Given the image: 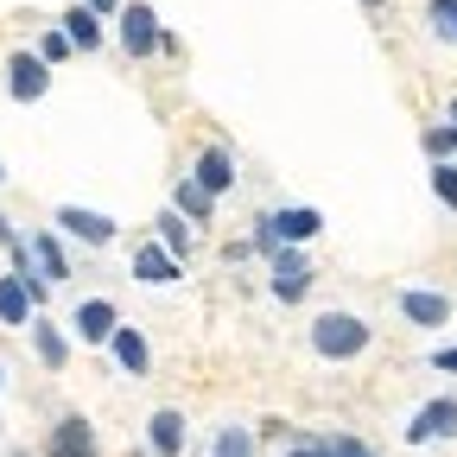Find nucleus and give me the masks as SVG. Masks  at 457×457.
Instances as JSON below:
<instances>
[{
	"label": "nucleus",
	"instance_id": "f257e3e1",
	"mask_svg": "<svg viewBox=\"0 0 457 457\" xmlns=\"http://www.w3.org/2000/svg\"><path fill=\"white\" fill-rule=\"evenodd\" d=\"M324 236V210H312V204H279V210H261L254 216V248L273 261L279 248H305V242H318Z\"/></svg>",
	"mask_w": 457,
	"mask_h": 457
},
{
	"label": "nucleus",
	"instance_id": "f03ea898",
	"mask_svg": "<svg viewBox=\"0 0 457 457\" xmlns=\"http://www.w3.org/2000/svg\"><path fill=\"white\" fill-rule=\"evenodd\" d=\"M369 343H375V330H369V318H356V312H318V318H312V350H318L324 362H356Z\"/></svg>",
	"mask_w": 457,
	"mask_h": 457
},
{
	"label": "nucleus",
	"instance_id": "7ed1b4c3",
	"mask_svg": "<svg viewBox=\"0 0 457 457\" xmlns=\"http://www.w3.org/2000/svg\"><path fill=\"white\" fill-rule=\"evenodd\" d=\"M51 222H57V236H71V242H83V248H114V236H121V222H114V216L83 210V204H57Z\"/></svg>",
	"mask_w": 457,
	"mask_h": 457
},
{
	"label": "nucleus",
	"instance_id": "20e7f679",
	"mask_svg": "<svg viewBox=\"0 0 457 457\" xmlns=\"http://www.w3.org/2000/svg\"><path fill=\"white\" fill-rule=\"evenodd\" d=\"M114 330H121V305H114V299H102V293L77 299V312H71V337H77V343H89V350H108Z\"/></svg>",
	"mask_w": 457,
	"mask_h": 457
},
{
	"label": "nucleus",
	"instance_id": "39448f33",
	"mask_svg": "<svg viewBox=\"0 0 457 457\" xmlns=\"http://www.w3.org/2000/svg\"><path fill=\"white\" fill-rule=\"evenodd\" d=\"M114 38H121V51L140 64V57H153V51H159L165 26H159V13L146 7V0H128V7H121V20H114Z\"/></svg>",
	"mask_w": 457,
	"mask_h": 457
},
{
	"label": "nucleus",
	"instance_id": "423d86ee",
	"mask_svg": "<svg viewBox=\"0 0 457 457\" xmlns=\"http://www.w3.org/2000/svg\"><path fill=\"white\" fill-rule=\"evenodd\" d=\"M394 305H400V318H407L413 330H445L451 324V299L438 293V286H400Z\"/></svg>",
	"mask_w": 457,
	"mask_h": 457
},
{
	"label": "nucleus",
	"instance_id": "0eeeda50",
	"mask_svg": "<svg viewBox=\"0 0 457 457\" xmlns=\"http://www.w3.org/2000/svg\"><path fill=\"white\" fill-rule=\"evenodd\" d=\"M128 279H140V286H171V279H185V261L171 254L165 242H134V254H128Z\"/></svg>",
	"mask_w": 457,
	"mask_h": 457
},
{
	"label": "nucleus",
	"instance_id": "6e6552de",
	"mask_svg": "<svg viewBox=\"0 0 457 457\" xmlns=\"http://www.w3.org/2000/svg\"><path fill=\"white\" fill-rule=\"evenodd\" d=\"M45 89H51V64H45L32 45H20V51L7 57V96H13V102H38Z\"/></svg>",
	"mask_w": 457,
	"mask_h": 457
},
{
	"label": "nucleus",
	"instance_id": "1a4fd4ad",
	"mask_svg": "<svg viewBox=\"0 0 457 457\" xmlns=\"http://www.w3.org/2000/svg\"><path fill=\"white\" fill-rule=\"evenodd\" d=\"M267 293H273L279 305H299V299L312 293V267H305V254H299V248H279V254H273Z\"/></svg>",
	"mask_w": 457,
	"mask_h": 457
},
{
	"label": "nucleus",
	"instance_id": "9d476101",
	"mask_svg": "<svg viewBox=\"0 0 457 457\" xmlns=\"http://www.w3.org/2000/svg\"><path fill=\"white\" fill-rule=\"evenodd\" d=\"M191 179H197V185H204V191H210V197L222 204L228 191H236V153H228L222 140H210V146H204V153L191 159Z\"/></svg>",
	"mask_w": 457,
	"mask_h": 457
},
{
	"label": "nucleus",
	"instance_id": "9b49d317",
	"mask_svg": "<svg viewBox=\"0 0 457 457\" xmlns=\"http://www.w3.org/2000/svg\"><path fill=\"white\" fill-rule=\"evenodd\" d=\"M45 305H38V293H32V286H26V273H0V324H7V330H32V318H38Z\"/></svg>",
	"mask_w": 457,
	"mask_h": 457
},
{
	"label": "nucleus",
	"instance_id": "f8f14e48",
	"mask_svg": "<svg viewBox=\"0 0 457 457\" xmlns=\"http://www.w3.org/2000/svg\"><path fill=\"white\" fill-rule=\"evenodd\" d=\"M432 438H457V394H438L413 413L407 426V445H432Z\"/></svg>",
	"mask_w": 457,
	"mask_h": 457
},
{
	"label": "nucleus",
	"instance_id": "ddd939ff",
	"mask_svg": "<svg viewBox=\"0 0 457 457\" xmlns=\"http://www.w3.org/2000/svg\"><path fill=\"white\" fill-rule=\"evenodd\" d=\"M26 337H32V356H38V369H45V375H57V369L71 362V343H77V337H71L64 324H51L45 312L32 318V330H26Z\"/></svg>",
	"mask_w": 457,
	"mask_h": 457
},
{
	"label": "nucleus",
	"instance_id": "4468645a",
	"mask_svg": "<svg viewBox=\"0 0 457 457\" xmlns=\"http://www.w3.org/2000/svg\"><path fill=\"white\" fill-rule=\"evenodd\" d=\"M45 457H96V426L83 413H64L45 438Z\"/></svg>",
	"mask_w": 457,
	"mask_h": 457
},
{
	"label": "nucleus",
	"instance_id": "2eb2a0df",
	"mask_svg": "<svg viewBox=\"0 0 457 457\" xmlns=\"http://www.w3.org/2000/svg\"><path fill=\"white\" fill-rule=\"evenodd\" d=\"M108 356H114V369H121V375H134V381L153 369V350H146V330H140V324H121V330H114Z\"/></svg>",
	"mask_w": 457,
	"mask_h": 457
},
{
	"label": "nucleus",
	"instance_id": "dca6fc26",
	"mask_svg": "<svg viewBox=\"0 0 457 457\" xmlns=\"http://www.w3.org/2000/svg\"><path fill=\"white\" fill-rule=\"evenodd\" d=\"M146 451H153V457H179V451H185V413H179V407H159V413L146 420Z\"/></svg>",
	"mask_w": 457,
	"mask_h": 457
},
{
	"label": "nucleus",
	"instance_id": "f3484780",
	"mask_svg": "<svg viewBox=\"0 0 457 457\" xmlns=\"http://www.w3.org/2000/svg\"><path fill=\"white\" fill-rule=\"evenodd\" d=\"M153 242H165L179 261H191V248H197V222H191L185 210H159V222H153Z\"/></svg>",
	"mask_w": 457,
	"mask_h": 457
},
{
	"label": "nucleus",
	"instance_id": "a211bd4d",
	"mask_svg": "<svg viewBox=\"0 0 457 457\" xmlns=\"http://www.w3.org/2000/svg\"><path fill=\"white\" fill-rule=\"evenodd\" d=\"M32 261H38L45 286L71 279V254H64V242H57V228H32Z\"/></svg>",
	"mask_w": 457,
	"mask_h": 457
},
{
	"label": "nucleus",
	"instance_id": "6ab92c4d",
	"mask_svg": "<svg viewBox=\"0 0 457 457\" xmlns=\"http://www.w3.org/2000/svg\"><path fill=\"white\" fill-rule=\"evenodd\" d=\"M57 26H64V32H71V45H77V51H102V38H108V26H102V13H89V7H83V0H77V7H71L64 20H57Z\"/></svg>",
	"mask_w": 457,
	"mask_h": 457
},
{
	"label": "nucleus",
	"instance_id": "aec40b11",
	"mask_svg": "<svg viewBox=\"0 0 457 457\" xmlns=\"http://www.w3.org/2000/svg\"><path fill=\"white\" fill-rule=\"evenodd\" d=\"M171 210H185V216H191V222L204 228V222L216 216V197H210V191H204V185L191 179V171H185V179H179V185H171Z\"/></svg>",
	"mask_w": 457,
	"mask_h": 457
},
{
	"label": "nucleus",
	"instance_id": "412c9836",
	"mask_svg": "<svg viewBox=\"0 0 457 457\" xmlns=\"http://www.w3.org/2000/svg\"><path fill=\"white\" fill-rule=\"evenodd\" d=\"M426 26L438 45H457V0H426Z\"/></svg>",
	"mask_w": 457,
	"mask_h": 457
},
{
	"label": "nucleus",
	"instance_id": "4be33fe9",
	"mask_svg": "<svg viewBox=\"0 0 457 457\" xmlns=\"http://www.w3.org/2000/svg\"><path fill=\"white\" fill-rule=\"evenodd\" d=\"M432 197L457 216V159H432Z\"/></svg>",
	"mask_w": 457,
	"mask_h": 457
},
{
	"label": "nucleus",
	"instance_id": "5701e85b",
	"mask_svg": "<svg viewBox=\"0 0 457 457\" xmlns=\"http://www.w3.org/2000/svg\"><path fill=\"white\" fill-rule=\"evenodd\" d=\"M420 146H426V159H457V121H432L426 134H420Z\"/></svg>",
	"mask_w": 457,
	"mask_h": 457
},
{
	"label": "nucleus",
	"instance_id": "b1692460",
	"mask_svg": "<svg viewBox=\"0 0 457 457\" xmlns=\"http://www.w3.org/2000/svg\"><path fill=\"white\" fill-rule=\"evenodd\" d=\"M210 457H254V432L222 426V432H216V445H210Z\"/></svg>",
	"mask_w": 457,
	"mask_h": 457
},
{
	"label": "nucleus",
	"instance_id": "393cba45",
	"mask_svg": "<svg viewBox=\"0 0 457 457\" xmlns=\"http://www.w3.org/2000/svg\"><path fill=\"white\" fill-rule=\"evenodd\" d=\"M71 51H77V45H71L64 26H45V32H38V57H45V64H64Z\"/></svg>",
	"mask_w": 457,
	"mask_h": 457
},
{
	"label": "nucleus",
	"instance_id": "a878e982",
	"mask_svg": "<svg viewBox=\"0 0 457 457\" xmlns=\"http://www.w3.org/2000/svg\"><path fill=\"white\" fill-rule=\"evenodd\" d=\"M279 457H330V438H312V432H299V438L286 445Z\"/></svg>",
	"mask_w": 457,
	"mask_h": 457
},
{
	"label": "nucleus",
	"instance_id": "bb28decb",
	"mask_svg": "<svg viewBox=\"0 0 457 457\" xmlns=\"http://www.w3.org/2000/svg\"><path fill=\"white\" fill-rule=\"evenodd\" d=\"M330 457H369V445L356 432H330Z\"/></svg>",
	"mask_w": 457,
	"mask_h": 457
},
{
	"label": "nucleus",
	"instance_id": "cd10ccee",
	"mask_svg": "<svg viewBox=\"0 0 457 457\" xmlns=\"http://www.w3.org/2000/svg\"><path fill=\"white\" fill-rule=\"evenodd\" d=\"M432 369H438V375H457V343H438V350H432Z\"/></svg>",
	"mask_w": 457,
	"mask_h": 457
},
{
	"label": "nucleus",
	"instance_id": "c85d7f7f",
	"mask_svg": "<svg viewBox=\"0 0 457 457\" xmlns=\"http://www.w3.org/2000/svg\"><path fill=\"white\" fill-rule=\"evenodd\" d=\"M248 254H261V248H254V242H222V261H228V267H242Z\"/></svg>",
	"mask_w": 457,
	"mask_h": 457
},
{
	"label": "nucleus",
	"instance_id": "c756f323",
	"mask_svg": "<svg viewBox=\"0 0 457 457\" xmlns=\"http://www.w3.org/2000/svg\"><path fill=\"white\" fill-rule=\"evenodd\" d=\"M83 7H89V13H102V20H121L128 0H83Z\"/></svg>",
	"mask_w": 457,
	"mask_h": 457
},
{
	"label": "nucleus",
	"instance_id": "7c9ffc66",
	"mask_svg": "<svg viewBox=\"0 0 457 457\" xmlns=\"http://www.w3.org/2000/svg\"><path fill=\"white\" fill-rule=\"evenodd\" d=\"M159 57H185V38L171 32V26H165V38H159Z\"/></svg>",
	"mask_w": 457,
	"mask_h": 457
},
{
	"label": "nucleus",
	"instance_id": "2f4dec72",
	"mask_svg": "<svg viewBox=\"0 0 457 457\" xmlns=\"http://www.w3.org/2000/svg\"><path fill=\"white\" fill-rule=\"evenodd\" d=\"M7 242H20V228L7 222V210H0V248H7Z\"/></svg>",
	"mask_w": 457,
	"mask_h": 457
},
{
	"label": "nucleus",
	"instance_id": "473e14b6",
	"mask_svg": "<svg viewBox=\"0 0 457 457\" xmlns=\"http://www.w3.org/2000/svg\"><path fill=\"white\" fill-rule=\"evenodd\" d=\"M362 7H369V13H381V7H387V0H362Z\"/></svg>",
	"mask_w": 457,
	"mask_h": 457
},
{
	"label": "nucleus",
	"instance_id": "72a5a7b5",
	"mask_svg": "<svg viewBox=\"0 0 457 457\" xmlns=\"http://www.w3.org/2000/svg\"><path fill=\"white\" fill-rule=\"evenodd\" d=\"M445 121H457V89H451V114H445Z\"/></svg>",
	"mask_w": 457,
	"mask_h": 457
},
{
	"label": "nucleus",
	"instance_id": "f704fd0d",
	"mask_svg": "<svg viewBox=\"0 0 457 457\" xmlns=\"http://www.w3.org/2000/svg\"><path fill=\"white\" fill-rule=\"evenodd\" d=\"M0 185H7V165H0Z\"/></svg>",
	"mask_w": 457,
	"mask_h": 457
},
{
	"label": "nucleus",
	"instance_id": "c9c22d12",
	"mask_svg": "<svg viewBox=\"0 0 457 457\" xmlns=\"http://www.w3.org/2000/svg\"><path fill=\"white\" fill-rule=\"evenodd\" d=\"M0 381H7V369H0Z\"/></svg>",
	"mask_w": 457,
	"mask_h": 457
}]
</instances>
